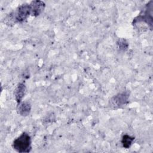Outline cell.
Listing matches in <instances>:
<instances>
[{"instance_id":"1","label":"cell","mask_w":153,"mask_h":153,"mask_svg":"<svg viewBox=\"0 0 153 153\" xmlns=\"http://www.w3.org/2000/svg\"><path fill=\"white\" fill-rule=\"evenodd\" d=\"M30 14L29 4H24L20 5L15 11L9 14L5 19L7 24L20 23L25 21Z\"/></svg>"},{"instance_id":"2","label":"cell","mask_w":153,"mask_h":153,"mask_svg":"<svg viewBox=\"0 0 153 153\" xmlns=\"http://www.w3.org/2000/svg\"><path fill=\"white\" fill-rule=\"evenodd\" d=\"M13 148L19 152H29L31 149V139L27 133H23L13 143Z\"/></svg>"},{"instance_id":"3","label":"cell","mask_w":153,"mask_h":153,"mask_svg":"<svg viewBox=\"0 0 153 153\" xmlns=\"http://www.w3.org/2000/svg\"><path fill=\"white\" fill-rule=\"evenodd\" d=\"M128 94L127 92L119 93L111 100V103L114 108H119L124 105L128 101Z\"/></svg>"},{"instance_id":"4","label":"cell","mask_w":153,"mask_h":153,"mask_svg":"<svg viewBox=\"0 0 153 153\" xmlns=\"http://www.w3.org/2000/svg\"><path fill=\"white\" fill-rule=\"evenodd\" d=\"M29 5L30 14L32 16H38L44 11L45 4L41 1H33L31 2Z\"/></svg>"},{"instance_id":"5","label":"cell","mask_w":153,"mask_h":153,"mask_svg":"<svg viewBox=\"0 0 153 153\" xmlns=\"http://www.w3.org/2000/svg\"><path fill=\"white\" fill-rule=\"evenodd\" d=\"M26 91V87L23 83H20L17 86L14 91V96L16 102L19 104L21 103V101L23 97L25 96Z\"/></svg>"},{"instance_id":"6","label":"cell","mask_w":153,"mask_h":153,"mask_svg":"<svg viewBox=\"0 0 153 153\" xmlns=\"http://www.w3.org/2000/svg\"><path fill=\"white\" fill-rule=\"evenodd\" d=\"M31 106L29 102H21L19 104L17 107V112L22 116H26L29 115L30 112Z\"/></svg>"},{"instance_id":"7","label":"cell","mask_w":153,"mask_h":153,"mask_svg":"<svg viewBox=\"0 0 153 153\" xmlns=\"http://www.w3.org/2000/svg\"><path fill=\"white\" fill-rule=\"evenodd\" d=\"M134 137H131L128 134H125L123 136L121 139V143L123 147L126 148H128L132 144L133 141L134 140Z\"/></svg>"},{"instance_id":"8","label":"cell","mask_w":153,"mask_h":153,"mask_svg":"<svg viewBox=\"0 0 153 153\" xmlns=\"http://www.w3.org/2000/svg\"><path fill=\"white\" fill-rule=\"evenodd\" d=\"M118 48L121 50H126L128 47V43L127 41L124 39H119V41L117 42Z\"/></svg>"}]
</instances>
